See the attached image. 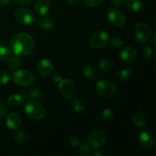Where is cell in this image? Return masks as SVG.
<instances>
[{
    "instance_id": "6da1fadb",
    "label": "cell",
    "mask_w": 156,
    "mask_h": 156,
    "mask_svg": "<svg viewBox=\"0 0 156 156\" xmlns=\"http://www.w3.org/2000/svg\"><path fill=\"white\" fill-rule=\"evenodd\" d=\"M34 40L27 33H19L12 37L10 47L12 53L18 56L30 54L34 48Z\"/></svg>"
},
{
    "instance_id": "7a4b0ae2",
    "label": "cell",
    "mask_w": 156,
    "mask_h": 156,
    "mask_svg": "<svg viewBox=\"0 0 156 156\" xmlns=\"http://www.w3.org/2000/svg\"><path fill=\"white\" fill-rule=\"evenodd\" d=\"M24 111L27 117L34 120H42L45 117L46 114L44 106L34 99L27 101L24 108Z\"/></svg>"
},
{
    "instance_id": "3957f363",
    "label": "cell",
    "mask_w": 156,
    "mask_h": 156,
    "mask_svg": "<svg viewBox=\"0 0 156 156\" xmlns=\"http://www.w3.org/2000/svg\"><path fill=\"white\" fill-rule=\"evenodd\" d=\"M12 78L15 84L23 87L29 86L34 81L33 73L26 69H20L14 72Z\"/></svg>"
},
{
    "instance_id": "277c9868",
    "label": "cell",
    "mask_w": 156,
    "mask_h": 156,
    "mask_svg": "<svg viewBox=\"0 0 156 156\" xmlns=\"http://www.w3.org/2000/svg\"><path fill=\"white\" fill-rule=\"evenodd\" d=\"M94 88L97 94L101 97H110L115 93L117 86L114 82L103 79L97 82Z\"/></svg>"
},
{
    "instance_id": "5b68a950",
    "label": "cell",
    "mask_w": 156,
    "mask_h": 156,
    "mask_svg": "<svg viewBox=\"0 0 156 156\" xmlns=\"http://www.w3.org/2000/svg\"><path fill=\"white\" fill-rule=\"evenodd\" d=\"M108 142V135L102 130H94L88 135V143L91 147L99 149Z\"/></svg>"
},
{
    "instance_id": "8992f818",
    "label": "cell",
    "mask_w": 156,
    "mask_h": 156,
    "mask_svg": "<svg viewBox=\"0 0 156 156\" xmlns=\"http://www.w3.org/2000/svg\"><path fill=\"white\" fill-rule=\"evenodd\" d=\"M110 42V37L108 33L102 30L95 32L91 35L89 40L91 47L94 49H101L105 47Z\"/></svg>"
},
{
    "instance_id": "52a82bcc",
    "label": "cell",
    "mask_w": 156,
    "mask_h": 156,
    "mask_svg": "<svg viewBox=\"0 0 156 156\" xmlns=\"http://www.w3.org/2000/svg\"><path fill=\"white\" fill-rule=\"evenodd\" d=\"M134 33L136 39L140 42H147L152 37V30L149 24L145 22H140L136 25Z\"/></svg>"
},
{
    "instance_id": "ba28073f",
    "label": "cell",
    "mask_w": 156,
    "mask_h": 156,
    "mask_svg": "<svg viewBox=\"0 0 156 156\" xmlns=\"http://www.w3.org/2000/svg\"><path fill=\"white\" fill-rule=\"evenodd\" d=\"M15 17L18 22L26 25L34 24L36 19L34 12L30 9H24V8H20L17 9L15 12Z\"/></svg>"
},
{
    "instance_id": "9c48e42d",
    "label": "cell",
    "mask_w": 156,
    "mask_h": 156,
    "mask_svg": "<svg viewBox=\"0 0 156 156\" xmlns=\"http://www.w3.org/2000/svg\"><path fill=\"white\" fill-rule=\"evenodd\" d=\"M59 94L63 98L69 100L76 92V85L70 79H62L59 82Z\"/></svg>"
},
{
    "instance_id": "30bf717a",
    "label": "cell",
    "mask_w": 156,
    "mask_h": 156,
    "mask_svg": "<svg viewBox=\"0 0 156 156\" xmlns=\"http://www.w3.org/2000/svg\"><path fill=\"white\" fill-rule=\"evenodd\" d=\"M108 19L109 22L114 27H121L126 22L124 15L118 9L111 8L108 12Z\"/></svg>"
},
{
    "instance_id": "8fae6325",
    "label": "cell",
    "mask_w": 156,
    "mask_h": 156,
    "mask_svg": "<svg viewBox=\"0 0 156 156\" xmlns=\"http://www.w3.org/2000/svg\"><path fill=\"white\" fill-rule=\"evenodd\" d=\"M139 143L145 149H151L155 146V138L152 132L143 130L139 135Z\"/></svg>"
},
{
    "instance_id": "7c38bea8",
    "label": "cell",
    "mask_w": 156,
    "mask_h": 156,
    "mask_svg": "<svg viewBox=\"0 0 156 156\" xmlns=\"http://www.w3.org/2000/svg\"><path fill=\"white\" fill-rule=\"evenodd\" d=\"M138 53L136 50L132 47H126L122 49L120 52L119 56L121 60L126 62H130L136 59Z\"/></svg>"
},
{
    "instance_id": "4fadbf2b",
    "label": "cell",
    "mask_w": 156,
    "mask_h": 156,
    "mask_svg": "<svg viewBox=\"0 0 156 156\" xmlns=\"http://www.w3.org/2000/svg\"><path fill=\"white\" fill-rule=\"evenodd\" d=\"M37 69L41 76H49L53 70V63L49 59H43L38 62Z\"/></svg>"
},
{
    "instance_id": "5bb4252c",
    "label": "cell",
    "mask_w": 156,
    "mask_h": 156,
    "mask_svg": "<svg viewBox=\"0 0 156 156\" xmlns=\"http://www.w3.org/2000/svg\"><path fill=\"white\" fill-rule=\"evenodd\" d=\"M6 126L11 129H18L21 126L22 124V120H21V117L16 113H10L8 114L5 120Z\"/></svg>"
},
{
    "instance_id": "9a60e30c",
    "label": "cell",
    "mask_w": 156,
    "mask_h": 156,
    "mask_svg": "<svg viewBox=\"0 0 156 156\" xmlns=\"http://www.w3.org/2000/svg\"><path fill=\"white\" fill-rule=\"evenodd\" d=\"M37 25L43 30H51L55 26V21L53 18L45 15H41L37 20Z\"/></svg>"
},
{
    "instance_id": "2e32d148",
    "label": "cell",
    "mask_w": 156,
    "mask_h": 156,
    "mask_svg": "<svg viewBox=\"0 0 156 156\" xmlns=\"http://www.w3.org/2000/svg\"><path fill=\"white\" fill-rule=\"evenodd\" d=\"M50 8V0H37L34 5V10L39 15H45Z\"/></svg>"
},
{
    "instance_id": "e0dca14e",
    "label": "cell",
    "mask_w": 156,
    "mask_h": 156,
    "mask_svg": "<svg viewBox=\"0 0 156 156\" xmlns=\"http://www.w3.org/2000/svg\"><path fill=\"white\" fill-rule=\"evenodd\" d=\"M131 122H132L133 125L135 126L136 128H143L147 123V120L146 117H145L143 114H140V113H137V114H133L131 117Z\"/></svg>"
},
{
    "instance_id": "ac0fdd59",
    "label": "cell",
    "mask_w": 156,
    "mask_h": 156,
    "mask_svg": "<svg viewBox=\"0 0 156 156\" xmlns=\"http://www.w3.org/2000/svg\"><path fill=\"white\" fill-rule=\"evenodd\" d=\"M24 98L21 94H11L8 98L7 102L10 106L13 107V108H18V107H21L24 104Z\"/></svg>"
},
{
    "instance_id": "d6986e66",
    "label": "cell",
    "mask_w": 156,
    "mask_h": 156,
    "mask_svg": "<svg viewBox=\"0 0 156 156\" xmlns=\"http://www.w3.org/2000/svg\"><path fill=\"white\" fill-rule=\"evenodd\" d=\"M126 7L130 12H140L143 8V2L142 0H127Z\"/></svg>"
},
{
    "instance_id": "ffe728a7",
    "label": "cell",
    "mask_w": 156,
    "mask_h": 156,
    "mask_svg": "<svg viewBox=\"0 0 156 156\" xmlns=\"http://www.w3.org/2000/svg\"><path fill=\"white\" fill-rule=\"evenodd\" d=\"M83 75L87 79L90 81L95 80L98 78V73L95 69L91 66H85L83 68Z\"/></svg>"
},
{
    "instance_id": "44dd1931",
    "label": "cell",
    "mask_w": 156,
    "mask_h": 156,
    "mask_svg": "<svg viewBox=\"0 0 156 156\" xmlns=\"http://www.w3.org/2000/svg\"><path fill=\"white\" fill-rule=\"evenodd\" d=\"M71 107L73 111L76 113H82L85 109V102L79 98H76L72 101Z\"/></svg>"
},
{
    "instance_id": "7402d4cb",
    "label": "cell",
    "mask_w": 156,
    "mask_h": 156,
    "mask_svg": "<svg viewBox=\"0 0 156 156\" xmlns=\"http://www.w3.org/2000/svg\"><path fill=\"white\" fill-rule=\"evenodd\" d=\"M99 68L105 73H108L112 68V62L108 58L102 57L99 61Z\"/></svg>"
},
{
    "instance_id": "603a6c76",
    "label": "cell",
    "mask_w": 156,
    "mask_h": 156,
    "mask_svg": "<svg viewBox=\"0 0 156 156\" xmlns=\"http://www.w3.org/2000/svg\"><path fill=\"white\" fill-rule=\"evenodd\" d=\"M132 69L129 66H125L123 68H122L120 69V71L119 72V77H120V79L121 80L126 81L130 79V77L132 76Z\"/></svg>"
},
{
    "instance_id": "cb8c5ba5",
    "label": "cell",
    "mask_w": 156,
    "mask_h": 156,
    "mask_svg": "<svg viewBox=\"0 0 156 156\" xmlns=\"http://www.w3.org/2000/svg\"><path fill=\"white\" fill-rule=\"evenodd\" d=\"M78 152L81 155L88 156L91 154V146L86 143H80L78 146Z\"/></svg>"
},
{
    "instance_id": "d4e9b609",
    "label": "cell",
    "mask_w": 156,
    "mask_h": 156,
    "mask_svg": "<svg viewBox=\"0 0 156 156\" xmlns=\"http://www.w3.org/2000/svg\"><path fill=\"white\" fill-rule=\"evenodd\" d=\"M114 117V112L110 108H105L101 112L100 118L104 121H109Z\"/></svg>"
},
{
    "instance_id": "484cf974",
    "label": "cell",
    "mask_w": 156,
    "mask_h": 156,
    "mask_svg": "<svg viewBox=\"0 0 156 156\" xmlns=\"http://www.w3.org/2000/svg\"><path fill=\"white\" fill-rule=\"evenodd\" d=\"M10 56L11 51L9 47L5 45H0V60H7L8 59H9Z\"/></svg>"
},
{
    "instance_id": "4316f807",
    "label": "cell",
    "mask_w": 156,
    "mask_h": 156,
    "mask_svg": "<svg viewBox=\"0 0 156 156\" xmlns=\"http://www.w3.org/2000/svg\"><path fill=\"white\" fill-rule=\"evenodd\" d=\"M9 58L10 59L9 60V66L12 70L18 68L20 66L21 61L20 59V58L18 57V56L15 55V56H12Z\"/></svg>"
},
{
    "instance_id": "83f0119b",
    "label": "cell",
    "mask_w": 156,
    "mask_h": 156,
    "mask_svg": "<svg viewBox=\"0 0 156 156\" xmlns=\"http://www.w3.org/2000/svg\"><path fill=\"white\" fill-rule=\"evenodd\" d=\"M111 41V44L113 47H116V48H120L122 47L124 45V41L122 37H113L112 39L110 40Z\"/></svg>"
},
{
    "instance_id": "f1b7e54d",
    "label": "cell",
    "mask_w": 156,
    "mask_h": 156,
    "mask_svg": "<svg viewBox=\"0 0 156 156\" xmlns=\"http://www.w3.org/2000/svg\"><path fill=\"white\" fill-rule=\"evenodd\" d=\"M14 138H15L16 143H18V144H22L24 142V140H25L26 136L24 132L21 130H18L14 134Z\"/></svg>"
},
{
    "instance_id": "f546056e",
    "label": "cell",
    "mask_w": 156,
    "mask_h": 156,
    "mask_svg": "<svg viewBox=\"0 0 156 156\" xmlns=\"http://www.w3.org/2000/svg\"><path fill=\"white\" fill-rule=\"evenodd\" d=\"M10 79L9 74L5 71H0V85H5Z\"/></svg>"
},
{
    "instance_id": "4dcf8cb0",
    "label": "cell",
    "mask_w": 156,
    "mask_h": 156,
    "mask_svg": "<svg viewBox=\"0 0 156 156\" xmlns=\"http://www.w3.org/2000/svg\"><path fill=\"white\" fill-rule=\"evenodd\" d=\"M142 54L146 59H149L152 55V50L149 45H145L142 48Z\"/></svg>"
},
{
    "instance_id": "1f68e13d",
    "label": "cell",
    "mask_w": 156,
    "mask_h": 156,
    "mask_svg": "<svg viewBox=\"0 0 156 156\" xmlns=\"http://www.w3.org/2000/svg\"><path fill=\"white\" fill-rule=\"evenodd\" d=\"M28 96L29 97L33 98L34 99H37L41 98V96H42V92L40 89L38 88H33L30 91H28Z\"/></svg>"
},
{
    "instance_id": "d6a6232c",
    "label": "cell",
    "mask_w": 156,
    "mask_h": 156,
    "mask_svg": "<svg viewBox=\"0 0 156 156\" xmlns=\"http://www.w3.org/2000/svg\"><path fill=\"white\" fill-rule=\"evenodd\" d=\"M67 142H68V144L69 146H73V147H77L79 143H80L79 138L76 136H69Z\"/></svg>"
},
{
    "instance_id": "836d02e7",
    "label": "cell",
    "mask_w": 156,
    "mask_h": 156,
    "mask_svg": "<svg viewBox=\"0 0 156 156\" xmlns=\"http://www.w3.org/2000/svg\"><path fill=\"white\" fill-rule=\"evenodd\" d=\"M85 4L89 7H96L102 2L103 0H85Z\"/></svg>"
},
{
    "instance_id": "e575fe53",
    "label": "cell",
    "mask_w": 156,
    "mask_h": 156,
    "mask_svg": "<svg viewBox=\"0 0 156 156\" xmlns=\"http://www.w3.org/2000/svg\"><path fill=\"white\" fill-rule=\"evenodd\" d=\"M8 109L6 108L5 105L4 104H2V102H0V117H4L7 114Z\"/></svg>"
},
{
    "instance_id": "d590c367",
    "label": "cell",
    "mask_w": 156,
    "mask_h": 156,
    "mask_svg": "<svg viewBox=\"0 0 156 156\" xmlns=\"http://www.w3.org/2000/svg\"><path fill=\"white\" fill-rule=\"evenodd\" d=\"M125 2V0H111V5L114 7L122 6Z\"/></svg>"
},
{
    "instance_id": "8d00e7d4",
    "label": "cell",
    "mask_w": 156,
    "mask_h": 156,
    "mask_svg": "<svg viewBox=\"0 0 156 156\" xmlns=\"http://www.w3.org/2000/svg\"><path fill=\"white\" fill-rule=\"evenodd\" d=\"M14 1H15L17 4L19 5L24 6L30 4V3L31 2L32 0H14Z\"/></svg>"
},
{
    "instance_id": "74e56055",
    "label": "cell",
    "mask_w": 156,
    "mask_h": 156,
    "mask_svg": "<svg viewBox=\"0 0 156 156\" xmlns=\"http://www.w3.org/2000/svg\"><path fill=\"white\" fill-rule=\"evenodd\" d=\"M53 79L56 82H59L62 80V76L59 73H55V74L53 75Z\"/></svg>"
},
{
    "instance_id": "f35d334b",
    "label": "cell",
    "mask_w": 156,
    "mask_h": 156,
    "mask_svg": "<svg viewBox=\"0 0 156 156\" xmlns=\"http://www.w3.org/2000/svg\"><path fill=\"white\" fill-rule=\"evenodd\" d=\"M67 1H68L69 3H70L72 5H77L79 4L82 0H67Z\"/></svg>"
},
{
    "instance_id": "ab89813d",
    "label": "cell",
    "mask_w": 156,
    "mask_h": 156,
    "mask_svg": "<svg viewBox=\"0 0 156 156\" xmlns=\"http://www.w3.org/2000/svg\"><path fill=\"white\" fill-rule=\"evenodd\" d=\"M11 0H0V5L4 6L9 4Z\"/></svg>"
},
{
    "instance_id": "60d3db41",
    "label": "cell",
    "mask_w": 156,
    "mask_h": 156,
    "mask_svg": "<svg viewBox=\"0 0 156 156\" xmlns=\"http://www.w3.org/2000/svg\"><path fill=\"white\" fill-rule=\"evenodd\" d=\"M93 155L94 156H102V153L101 152L96 151L95 152H94V153H93Z\"/></svg>"
}]
</instances>
